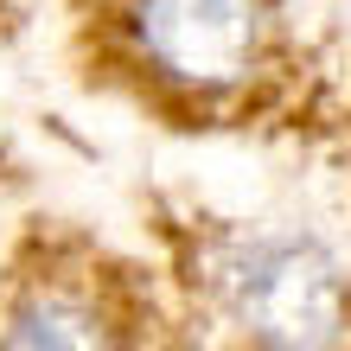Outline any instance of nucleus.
I'll return each instance as SVG.
<instances>
[{"instance_id": "obj_1", "label": "nucleus", "mask_w": 351, "mask_h": 351, "mask_svg": "<svg viewBox=\"0 0 351 351\" xmlns=\"http://www.w3.org/2000/svg\"><path fill=\"white\" fill-rule=\"evenodd\" d=\"M275 0H121L115 38L128 71L167 102H237L275 58Z\"/></svg>"}, {"instance_id": "obj_2", "label": "nucleus", "mask_w": 351, "mask_h": 351, "mask_svg": "<svg viewBox=\"0 0 351 351\" xmlns=\"http://www.w3.org/2000/svg\"><path fill=\"white\" fill-rule=\"evenodd\" d=\"M204 281L250 345H339L351 339V281L319 237L243 230L204 256Z\"/></svg>"}, {"instance_id": "obj_3", "label": "nucleus", "mask_w": 351, "mask_h": 351, "mask_svg": "<svg viewBox=\"0 0 351 351\" xmlns=\"http://www.w3.org/2000/svg\"><path fill=\"white\" fill-rule=\"evenodd\" d=\"M115 313L102 306L90 287H77L71 275H26L19 294L7 300V319H0V345H109Z\"/></svg>"}]
</instances>
